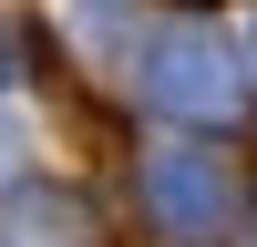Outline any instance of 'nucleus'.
Listing matches in <instances>:
<instances>
[{
  "instance_id": "f257e3e1",
  "label": "nucleus",
  "mask_w": 257,
  "mask_h": 247,
  "mask_svg": "<svg viewBox=\"0 0 257 247\" xmlns=\"http://www.w3.org/2000/svg\"><path fill=\"white\" fill-rule=\"evenodd\" d=\"M144 103L175 113V124H237L247 113V72H237V52H226L216 31L175 21V31L144 52Z\"/></svg>"
},
{
  "instance_id": "f03ea898",
  "label": "nucleus",
  "mask_w": 257,
  "mask_h": 247,
  "mask_svg": "<svg viewBox=\"0 0 257 247\" xmlns=\"http://www.w3.org/2000/svg\"><path fill=\"white\" fill-rule=\"evenodd\" d=\"M144 216L175 247H206L226 226V165L206 155V144H155V155H144Z\"/></svg>"
},
{
  "instance_id": "7ed1b4c3",
  "label": "nucleus",
  "mask_w": 257,
  "mask_h": 247,
  "mask_svg": "<svg viewBox=\"0 0 257 247\" xmlns=\"http://www.w3.org/2000/svg\"><path fill=\"white\" fill-rule=\"evenodd\" d=\"M237 247H257V196H247V237H237Z\"/></svg>"
},
{
  "instance_id": "20e7f679",
  "label": "nucleus",
  "mask_w": 257,
  "mask_h": 247,
  "mask_svg": "<svg viewBox=\"0 0 257 247\" xmlns=\"http://www.w3.org/2000/svg\"><path fill=\"white\" fill-rule=\"evenodd\" d=\"M0 72H11V52H0Z\"/></svg>"
}]
</instances>
